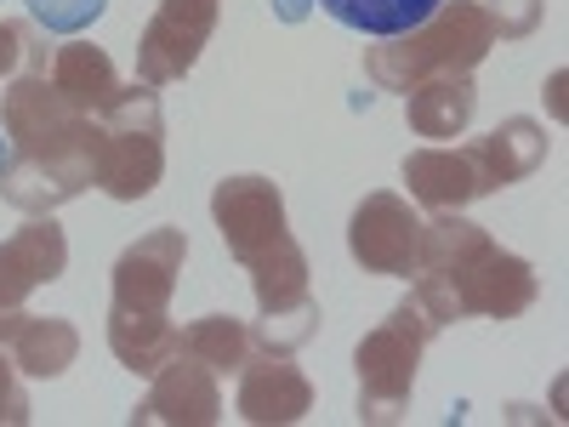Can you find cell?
<instances>
[{
	"label": "cell",
	"instance_id": "6",
	"mask_svg": "<svg viewBox=\"0 0 569 427\" xmlns=\"http://www.w3.org/2000/svg\"><path fill=\"white\" fill-rule=\"evenodd\" d=\"M188 240L182 228H149L137 246L120 251L114 262V297L109 314L120 319H171V291H177V274H182Z\"/></svg>",
	"mask_w": 569,
	"mask_h": 427
},
{
	"label": "cell",
	"instance_id": "21",
	"mask_svg": "<svg viewBox=\"0 0 569 427\" xmlns=\"http://www.w3.org/2000/svg\"><path fill=\"white\" fill-rule=\"evenodd\" d=\"M40 63H46V46H40L23 23L0 18V80L18 75V69H40Z\"/></svg>",
	"mask_w": 569,
	"mask_h": 427
},
{
	"label": "cell",
	"instance_id": "8",
	"mask_svg": "<svg viewBox=\"0 0 569 427\" xmlns=\"http://www.w3.org/2000/svg\"><path fill=\"white\" fill-rule=\"evenodd\" d=\"M348 251L365 274H388V279H410L416 251H421V217L410 211V200L376 188L365 195L348 217Z\"/></svg>",
	"mask_w": 569,
	"mask_h": 427
},
{
	"label": "cell",
	"instance_id": "23",
	"mask_svg": "<svg viewBox=\"0 0 569 427\" xmlns=\"http://www.w3.org/2000/svg\"><path fill=\"white\" fill-rule=\"evenodd\" d=\"M23 421H29V399H23V383H18L12 354L0 348V427H23Z\"/></svg>",
	"mask_w": 569,
	"mask_h": 427
},
{
	"label": "cell",
	"instance_id": "22",
	"mask_svg": "<svg viewBox=\"0 0 569 427\" xmlns=\"http://www.w3.org/2000/svg\"><path fill=\"white\" fill-rule=\"evenodd\" d=\"M496 23V40H525L541 23V0H479Z\"/></svg>",
	"mask_w": 569,
	"mask_h": 427
},
{
	"label": "cell",
	"instance_id": "3",
	"mask_svg": "<svg viewBox=\"0 0 569 427\" xmlns=\"http://www.w3.org/2000/svg\"><path fill=\"white\" fill-rule=\"evenodd\" d=\"M496 46V23L479 0H445L433 18H421L405 34H388L365 52V75L382 91H416L439 75H472Z\"/></svg>",
	"mask_w": 569,
	"mask_h": 427
},
{
	"label": "cell",
	"instance_id": "1",
	"mask_svg": "<svg viewBox=\"0 0 569 427\" xmlns=\"http://www.w3.org/2000/svg\"><path fill=\"white\" fill-rule=\"evenodd\" d=\"M0 131H7L12 155L0 160V200L29 211V217H52L58 206L80 200L86 188H98V137L103 126L80 115L52 75L23 69L7 98H0Z\"/></svg>",
	"mask_w": 569,
	"mask_h": 427
},
{
	"label": "cell",
	"instance_id": "14",
	"mask_svg": "<svg viewBox=\"0 0 569 427\" xmlns=\"http://www.w3.org/2000/svg\"><path fill=\"white\" fill-rule=\"evenodd\" d=\"M405 188L427 211H461L467 200H479V171H472L467 149H439L433 142V149L405 155Z\"/></svg>",
	"mask_w": 569,
	"mask_h": 427
},
{
	"label": "cell",
	"instance_id": "7",
	"mask_svg": "<svg viewBox=\"0 0 569 427\" xmlns=\"http://www.w3.org/2000/svg\"><path fill=\"white\" fill-rule=\"evenodd\" d=\"M222 0H160V12L149 18L137 40V80L142 86H171L200 63L206 40L217 34Z\"/></svg>",
	"mask_w": 569,
	"mask_h": 427
},
{
	"label": "cell",
	"instance_id": "5",
	"mask_svg": "<svg viewBox=\"0 0 569 427\" xmlns=\"http://www.w3.org/2000/svg\"><path fill=\"white\" fill-rule=\"evenodd\" d=\"M433 319L421 314L416 297H405L370 337L353 348V370H359V421H399L416 388V365L421 348L433 342Z\"/></svg>",
	"mask_w": 569,
	"mask_h": 427
},
{
	"label": "cell",
	"instance_id": "20",
	"mask_svg": "<svg viewBox=\"0 0 569 427\" xmlns=\"http://www.w3.org/2000/svg\"><path fill=\"white\" fill-rule=\"evenodd\" d=\"M29 7V18L40 23V29H52V34H80V29H91L103 18V7L109 0H23Z\"/></svg>",
	"mask_w": 569,
	"mask_h": 427
},
{
	"label": "cell",
	"instance_id": "15",
	"mask_svg": "<svg viewBox=\"0 0 569 427\" xmlns=\"http://www.w3.org/2000/svg\"><path fill=\"white\" fill-rule=\"evenodd\" d=\"M46 75H52V86L63 91L80 115H91V120H98V115L120 98V75H114V63H109L103 46L69 40V46H58V52H52Z\"/></svg>",
	"mask_w": 569,
	"mask_h": 427
},
{
	"label": "cell",
	"instance_id": "12",
	"mask_svg": "<svg viewBox=\"0 0 569 427\" xmlns=\"http://www.w3.org/2000/svg\"><path fill=\"white\" fill-rule=\"evenodd\" d=\"M467 160H472V171H479V195H496V188H507V182H525L547 160V131L525 115H512L490 137L467 142Z\"/></svg>",
	"mask_w": 569,
	"mask_h": 427
},
{
	"label": "cell",
	"instance_id": "10",
	"mask_svg": "<svg viewBox=\"0 0 569 427\" xmlns=\"http://www.w3.org/2000/svg\"><path fill=\"white\" fill-rule=\"evenodd\" d=\"M69 268V240L52 217H29L12 240H0V325H7L29 291L52 285Z\"/></svg>",
	"mask_w": 569,
	"mask_h": 427
},
{
	"label": "cell",
	"instance_id": "13",
	"mask_svg": "<svg viewBox=\"0 0 569 427\" xmlns=\"http://www.w3.org/2000/svg\"><path fill=\"white\" fill-rule=\"evenodd\" d=\"M0 348L12 354V365L23 370V376H63L69 365H74V354H80V330L69 325V319H58V314H12L7 325H0Z\"/></svg>",
	"mask_w": 569,
	"mask_h": 427
},
{
	"label": "cell",
	"instance_id": "24",
	"mask_svg": "<svg viewBox=\"0 0 569 427\" xmlns=\"http://www.w3.org/2000/svg\"><path fill=\"white\" fill-rule=\"evenodd\" d=\"M0 160H7V137H0Z\"/></svg>",
	"mask_w": 569,
	"mask_h": 427
},
{
	"label": "cell",
	"instance_id": "2",
	"mask_svg": "<svg viewBox=\"0 0 569 427\" xmlns=\"http://www.w3.org/2000/svg\"><path fill=\"white\" fill-rule=\"evenodd\" d=\"M211 217H217V234L222 246L233 251L251 274V291H257V308L262 314H279V308H297L308 302V257L297 246L291 222H284V195L279 182L246 171V177H222L217 195H211Z\"/></svg>",
	"mask_w": 569,
	"mask_h": 427
},
{
	"label": "cell",
	"instance_id": "11",
	"mask_svg": "<svg viewBox=\"0 0 569 427\" xmlns=\"http://www.w3.org/2000/svg\"><path fill=\"white\" fill-rule=\"evenodd\" d=\"M308 410H313V383L302 376V365L291 354L251 348L240 365V416L257 427H284L302 421Z\"/></svg>",
	"mask_w": 569,
	"mask_h": 427
},
{
	"label": "cell",
	"instance_id": "4",
	"mask_svg": "<svg viewBox=\"0 0 569 427\" xmlns=\"http://www.w3.org/2000/svg\"><path fill=\"white\" fill-rule=\"evenodd\" d=\"M98 188L109 200H142L166 177V115L149 86H120V98L98 115Z\"/></svg>",
	"mask_w": 569,
	"mask_h": 427
},
{
	"label": "cell",
	"instance_id": "17",
	"mask_svg": "<svg viewBox=\"0 0 569 427\" xmlns=\"http://www.w3.org/2000/svg\"><path fill=\"white\" fill-rule=\"evenodd\" d=\"M319 7L337 18L342 29H359V34H376V40H388V34H405L416 29L421 18H433L445 0H319Z\"/></svg>",
	"mask_w": 569,
	"mask_h": 427
},
{
	"label": "cell",
	"instance_id": "19",
	"mask_svg": "<svg viewBox=\"0 0 569 427\" xmlns=\"http://www.w3.org/2000/svg\"><path fill=\"white\" fill-rule=\"evenodd\" d=\"M319 302H297V308H279V314H262L257 330H251V348H268V354H297L308 337H319Z\"/></svg>",
	"mask_w": 569,
	"mask_h": 427
},
{
	"label": "cell",
	"instance_id": "9",
	"mask_svg": "<svg viewBox=\"0 0 569 427\" xmlns=\"http://www.w3.org/2000/svg\"><path fill=\"white\" fill-rule=\"evenodd\" d=\"M149 383L154 388L131 410V427H211V421H222L217 370L200 365L194 354L177 348V359H166Z\"/></svg>",
	"mask_w": 569,
	"mask_h": 427
},
{
	"label": "cell",
	"instance_id": "16",
	"mask_svg": "<svg viewBox=\"0 0 569 427\" xmlns=\"http://www.w3.org/2000/svg\"><path fill=\"white\" fill-rule=\"evenodd\" d=\"M472 109H479V86L472 75H439V80H421L416 91H405V120L416 137H461L472 126Z\"/></svg>",
	"mask_w": 569,
	"mask_h": 427
},
{
	"label": "cell",
	"instance_id": "18",
	"mask_svg": "<svg viewBox=\"0 0 569 427\" xmlns=\"http://www.w3.org/2000/svg\"><path fill=\"white\" fill-rule=\"evenodd\" d=\"M182 354H194L200 365H211L217 376H228V370L246 365L251 330L233 319V314H206V319H194V325L182 330Z\"/></svg>",
	"mask_w": 569,
	"mask_h": 427
}]
</instances>
